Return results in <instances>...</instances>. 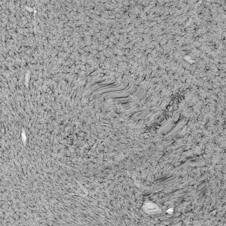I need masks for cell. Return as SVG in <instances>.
<instances>
[{
	"mask_svg": "<svg viewBox=\"0 0 226 226\" xmlns=\"http://www.w3.org/2000/svg\"><path fill=\"white\" fill-rule=\"evenodd\" d=\"M145 210L149 212H154L157 211L159 208L156 204H153L151 202H148L145 205Z\"/></svg>",
	"mask_w": 226,
	"mask_h": 226,
	"instance_id": "cell-1",
	"label": "cell"
}]
</instances>
